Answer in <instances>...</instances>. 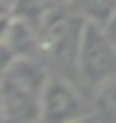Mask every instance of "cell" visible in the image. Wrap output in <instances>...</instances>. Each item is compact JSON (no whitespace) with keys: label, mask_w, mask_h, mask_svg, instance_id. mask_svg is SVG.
<instances>
[{"label":"cell","mask_w":116,"mask_h":123,"mask_svg":"<svg viewBox=\"0 0 116 123\" xmlns=\"http://www.w3.org/2000/svg\"><path fill=\"white\" fill-rule=\"evenodd\" d=\"M47 74L29 55H18L0 74V117L8 123H35L41 119V98Z\"/></svg>","instance_id":"obj_1"},{"label":"cell","mask_w":116,"mask_h":123,"mask_svg":"<svg viewBox=\"0 0 116 123\" xmlns=\"http://www.w3.org/2000/svg\"><path fill=\"white\" fill-rule=\"evenodd\" d=\"M75 68L84 82L96 88L116 76V45L104 25L88 18L82 23L75 47Z\"/></svg>","instance_id":"obj_2"},{"label":"cell","mask_w":116,"mask_h":123,"mask_svg":"<svg viewBox=\"0 0 116 123\" xmlns=\"http://www.w3.org/2000/svg\"><path fill=\"white\" fill-rule=\"evenodd\" d=\"M79 115L84 113L75 88L63 78H49L41 98V119L45 123H67Z\"/></svg>","instance_id":"obj_3"},{"label":"cell","mask_w":116,"mask_h":123,"mask_svg":"<svg viewBox=\"0 0 116 123\" xmlns=\"http://www.w3.org/2000/svg\"><path fill=\"white\" fill-rule=\"evenodd\" d=\"M96 117L104 123H116V76L98 86Z\"/></svg>","instance_id":"obj_4"},{"label":"cell","mask_w":116,"mask_h":123,"mask_svg":"<svg viewBox=\"0 0 116 123\" xmlns=\"http://www.w3.org/2000/svg\"><path fill=\"white\" fill-rule=\"evenodd\" d=\"M8 43L12 45V49L16 51V55H29V51L35 45V37L31 33V27L21 18H12L8 33Z\"/></svg>","instance_id":"obj_5"},{"label":"cell","mask_w":116,"mask_h":123,"mask_svg":"<svg viewBox=\"0 0 116 123\" xmlns=\"http://www.w3.org/2000/svg\"><path fill=\"white\" fill-rule=\"evenodd\" d=\"M82 8L88 21L106 25L110 17L116 12V0H82Z\"/></svg>","instance_id":"obj_6"},{"label":"cell","mask_w":116,"mask_h":123,"mask_svg":"<svg viewBox=\"0 0 116 123\" xmlns=\"http://www.w3.org/2000/svg\"><path fill=\"white\" fill-rule=\"evenodd\" d=\"M16 51L12 49V45L8 41H0V74H4L10 66H12V62L16 60Z\"/></svg>","instance_id":"obj_7"},{"label":"cell","mask_w":116,"mask_h":123,"mask_svg":"<svg viewBox=\"0 0 116 123\" xmlns=\"http://www.w3.org/2000/svg\"><path fill=\"white\" fill-rule=\"evenodd\" d=\"M10 25H12V18H10V14H8V12L0 14V41H8Z\"/></svg>","instance_id":"obj_8"},{"label":"cell","mask_w":116,"mask_h":123,"mask_svg":"<svg viewBox=\"0 0 116 123\" xmlns=\"http://www.w3.org/2000/svg\"><path fill=\"white\" fill-rule=\"evenodd\" d=\"M104 29H106V33L110 35V39L114 41V45H116V12L112 14V17H110V21H108L106 25H104Z\"/></svg>","instance_id":"obj_9"},{"label":"cell","mask_w":116,"mask_h":123,"mask_svg":"<svg viewBox=\"0 0 116 123\" xmlns=\"http://www.w3.org/2000/svg\"><path fill=\"white\" fill-rule=\"evenodd\" d=\"M96 121H98V117H94V115H79V117L71 119L67 123H96Z\"/></svg>","instance_id":"obj_10"},{"label":"cell","mask_w":116,"mask_h":123,"mask_svg":"<svg viewBox=\"0 0 116 123\" xmlns=\"http://www.w3.org/2000/svg\"><path fill=\"white\" fill-rule=\"evenodd\" d=\"M4 12H10V8L4 4V2H2V0H0V14H4Z\"/></svg>","instance_id":"obj_11"},{"label":"cell","mask_w":116,"mask_h":123,"mask_svg":"<svg viewBox=\"0 0 116 123\" xmlns=\"http://www.w3.org/2000/svg\"><path fill=\"white\" fill-rule=\"evenodd\" d=\"M2 2H4V4H6V6H8V8H10V10H12V6H14V4H16L18 0H2Z\"/></svg>","instance_id":"obj_12"},{"label":"cell","mask_w":116,"mask_h":123,"mask_svg":"<svg viewBox=\"0 0 116 123\" xmlns=\"http://www.w3.org/2000/svg\"><path fill=\"white\" fill-rule=\"evenodd\" d=\"M49 2H53V4H65V2H69V0H49Z\"/></svg>","instance_id":"obj_13"}]
</instances>
